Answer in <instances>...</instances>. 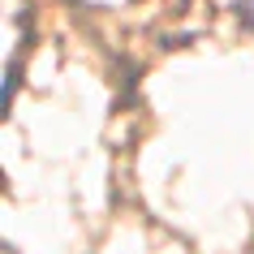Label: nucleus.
<instances>
[{
	"instance_id": "1",
	"label": "nucleus",
	"mask_w": 254,
	"mask_h": 254,
	"mask_svg": "<svg viewBox=\"0 0 254 254\" xmlns=\"http://www.w3.org/2000/svg\"><path fill=\"white\" fill-rule=\"evenodd\" d=\"M237 13L246 17V22H250V26H254V0H237Z\"/></svg>"
}]
</instances>
